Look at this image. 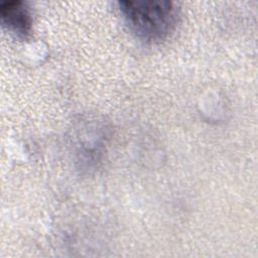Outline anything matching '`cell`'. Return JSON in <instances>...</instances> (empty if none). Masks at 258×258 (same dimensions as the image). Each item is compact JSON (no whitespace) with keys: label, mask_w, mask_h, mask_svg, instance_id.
Returning a JSON list of instances; mask_svg holds the SVG:
<instances>
[{"label":"cell","mask_w":258,"mask_h":258,"mask_svg":"<svg viewBox=\"0 0 258 258\" xmlns=\"http://www.w3.org/2000/svg\"><path fill=\"white\" fill-rule=\"evenodd\" d=\"M2 25L17 37L26 38L32 30L31 13L21 1H6L0 5Z\"/></svg>","instance_id":"obj_2"},{"label":"cell","mask_w":258,"mask_h":258,"mask_svg":"<svg viewBox=\"0 0 258 258\" xmlns=\"http://www.w3.org/2000/svg\"><path fill=\"white\" fill-rule=\"evenodd\" d=\"M118 4L129 28L143 40H164L176 27L178 9L171 1L135 0Z\"/></svg>","instance_id":"obj_1"}]
</instances>
